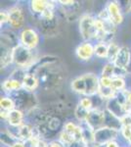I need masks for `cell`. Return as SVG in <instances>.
Masks as SVG:
<instances>
[{
  "label": "cell",
  "mask_w": 131,
  "mask_h": 147,
  "mask_svg": "<svg viewBox=\"0 0 131 147\" xmlns=\"http://www.w3.org/2000/svg\"><path fill=\"white\" fill-rule=\"evenodd\" d=\"M79 32L84 41L96 40L97 30L95 27V18L89 14L79 17Z\"/></svg>",
  "instance_id": "cell-5"
},
{
  "label": "cell",
  "mask_w": 131,
  "mask_h": 147,
  "mask_svg": "<svg viewBox=\"0 0 131 147\" xmlns=\"http://www.w3.org/2000/svg\"><path fill=\"white\" fill-rule=\"evenodd\" d=\"M58 3L61 7V12L69 22H73L78 17L80 8L79 2L68 0V1H58Z\"/></svg>",
  "instance_id": "cell-9"
},
{
  "label": "cell",
  "mask_w": 131,
  "mask_h": 147,
  "mask_svg": "<svg viewBox=\"0 0 131 147\" xmlns=\"http://www.w3.org/2000/svg\"><path fill=\"white\" fill-rule=\"evenodd\" d=\"M11 147H25V143H24V141L18 140V141H16Z\"/></svg>",
  "instance_id": "cell-35"
},
{
  "label": "cell",
  "mask_w": 131,
  "mask_h": 147,
  "mask_svg": "<svg viewBox=\"0 0 131 147\" xmlns=\"http://www.w3.org/2000/svg\"><path fill=\"white\" fill-rule=\"evenodd\" d=\"M48 147H66L62 142L57 139V140H51L48 143Z\"/></svg>",
  "instance_id": "cell-33"
},
{
  "label": "cell",
  "mask_w": 131,
  "mask_h": 147,
  "mask_svg": "<svg viewBox=\"0 0 131 147\" xmlns=\"http://www.w3.org/2000/svg\"><path fill=\"white\" fill-rule=\"evenodd\" d=\"M77 57L81 61H88L95 55V45L91 41H83L77 47Z\"/></svg>",
  "instance_id": "cell-12"
},
{
  "label": "cell",
  "mask_w": 131,
  "mask_h": 147,
  "mask_svg": "<svg viewBox=\"0 0 131 147\" xmlns=\"http://www.w3.org/2000/svg\"><path fill=\"white\" fill-rule=\"evenodd\" d=\"M25 116H26V114L24 113L23 111L18 110V109H14V110L9 112L8 118H7L6 122L8 123L9 127H19L25 124V122H24Z\"/></svg>",
  "instance_id": "cell-15"
},
{
  "label": "cell",
  "mask_w": 131,
  "mask_h": 147,
  "mask_svg": "<svg viewBox=\"0 0 131 147\" xmlns=\"http://www.w3.org/2000/svg\"><path fill=\"white\" fill-rule=\"evenodd\" d=\"M0 107L1 110L6 111V112H10V111L16 109L15 102L10 96H3L0 100Z\"/></svg>",
  "instance_id": "cell-23"
},
{
  "label": "cell",
  "mask_w": 131,
  "mask_h": 147,
  "mask_svg": "<svg viewBox=\"0 0 131 147\" xmlns=\"http://www.w3.org/2000/svg\"><path fill=\"white\" fill-rule=\"evenodd\" d=\"M105 109L108 110L109 112H111L113 115H115L116 117H118V119H121L123 116H125L127 114L125 107H123L121 104L118 103L115 97L106 101V108Z\"/></svg>",
  "instance_id": "cell-16"
},
{
  "label": "cell",
  "mask_w": 131,
  "mask_h": 147,
  "mask_svg": "<svg viewBox=\"0 0 131 147\" xmlns=\"http://www.w3.org/2000/svg\"><path fill=\"white\" fill-rule=\"evenodd\" d=\"M47 127H48V129H50V131L55 134L57 131H59V130L61 131L62 130L61 129H63V127H64L63 121H62L61 118L58 117V116L52 115L51 117H50V119L48 120V122H47Z\"/></svg>",
  "instance_id": "cell-21"
},
{
  "label": "cell",
  "mask_w": 131,
  "mask_h": 147,
  "mask_svg": "<svg viewBox=\"0 0 131 147\" xmlns=\"http://www.w3.org/2000/svg\"><path fill=\"white\" fill-rule=\"evenodd\" d=\"M109 51V44L105 42H97L95 44V56L101 59H107Z\"/></svg>",
  "instance_id": "cell-22"
},
{
  "label": "cell",
  "mask_w": 131,
  "mask_h": 147,
  "mask_svg": "<svg viewBox=\"0 0 131 147\" xmlns=\"http://www.w3.org/2000/svg\"><path fill=\"white\" fill-rule=\"evenodd\" d=\"M85 123L92 129L97 130L105 127V109H93L89 112Z\"/></svg>",
  "instance_id": "cell-10"
},
{
  "label": "cell",
  "mask_w": 131,
  "mask_h": 147,
  "mask_svg": "<svg viewBox=\"0 0 131 147\" xmlns=\"http://www.w3.org/2000/svg\"><path fill=\"white\" fill-rule=\"evenodd\" d=\"M128 143H129V144H130V145H131V138L129 139V140H128Z\"/></svg>",
  "instance_id": "cell-38"
},
{
  "label": "cell",
  "mask_w": 131,
  "mask_h": 147,
  "mask_svg": "<svg viewBox=\"0 0 131 147\" xmlns=\"http://www.w3.org/2000/svg\"><path fill=\"white\" fill-rule=\"evenodd\" d=\"M38 60L33 54V50L26 48L25 46L17 45L13 50V64L19 69L28 71Z\"/></svg>",
  "instance_id": "cell-3"
},
{
  "label": "cell",
  "mask_w": 131,
  "mask_h": 147,
  "mask_svg": "<svg viewBox=\"0 0 131 147\" xmlns=\"http://www.w3.org/2000/svg\"><path fill=\"white\" fill-rule=\"evenodd\" d=\"M28 72L36 75L39 80V87L44 91H55L61 87L65 75L56 57L45 56L39 58Z\"/></svg>",
  "instance_id": "cell-1"
},
{
  "label": "cell",
  "mask_w": 131,
  "mask_h": 147,
  "mask_svg": "<svg viewBox=\"0 0 131 147\" xmlns=\"http://www.w3.org/2000/svg\"><path fill=\"white\" fill-rule=\"evenodd\" d=\"M8 96H10L15 102L16 109L23 111L24 113H28L37 107V100L33 92L27 91L24 88L8 94Z\"/></svg>",
  "instance_id": "cell-4"
},
{
  "label": "cell",
  "mask_w": 131,
  "mask_h": 147,
  "mask_svg": "<svg viewBox=\"0 0 131 147\" xmlns=\"http://www.w3.org/2000/svg\"><path fill=\"white\" fill-rule=\"evenodd\" d=\"M78 104H79L82 108H84L85 110L89 111V112L95 108L94 100H93L91 97H88V96H84L83 98L80 99L79 102H78Z\"/></svg>",
  "instance_id": "cell-28"
},
{
  "label": "cell",
  "mask_w": 131,
  "mask_h": 147,
  "mask_svg": "<svg viewBox=\"0 0 131 147\" xmlns=\"http://www.w3.org/2000/svg\"><path fill=\"white\" fill-rule=\"evenodd\" d=\"M9 12V26L12 30H21L24 28L26 19L24 10L21 8V6L15 5L12 6L8 10Z\"/></svg>",
  "instance_id": "cell-8"
},
{
  "label": "cell",
  "mask_w": 131,
  "mask_h": 147,
  "mask_svg": "<svg viewBox=\"0 0 131 147\" xmlns=\"http://www.w3.org/2000/svg\"><path fill=\"white\" fill-rule=\"evenodd\" d=\"M106 8L108 10L110 19H111L112 22L115 24L116 26L120 25L123 21V16H122V10H121L120 3L116 1L109 2L108 6Z\"/></svg>",
  "instance_id": "cell-13"
},
{
  "label": "cell",
  "mask_w": 131,
  "mask_h": 147,
  "mask_svg": "<svg viewBox=\"0 0 131 147\" xmlns=\"http://www.w3.org/2000/svg\"><path fill=\"white\" fill-rule=\"evenodd\" d=\"M89 114V111L85 110L84 108H82L79 104H77V107L75 109V116L77 118V120L78 121L79 123H82V122H85L87 119V116Z\"/></svg>",
  "instance_id": "cell-25"
},
{
  "label": "cell",
  "mask_w": 131,
  "mask_h": 147,
  "mask_svg": "<svg viewBox=\"0 0 131 147\" xmlns=\"http://www.w3.org/2000/svg\"><path fill=\"white\" fill-rule=\"evenodd\" d=\"M120 136H122L124 139H126L128 142V140L131 138V127H121Z\"/></svg>",
  "instance_id": "cell-30"
},
{
  "label": "cell",
  "mask_w": 131,
  "mask_h": 147,
  "mask_svg": "<svg viewBox=\"0 0 131 147\" xmlns=\"http://www.w3.org/2000/svg\"><path fill=\"white\" fill-rule=\"evenodd\" d=\"M112 80H113L112 78L101 76L99 78L100 87H112Z\"/></svg>",
  "instance_id": "cell-29"
},
{
  "label": "cell",
  "mask_w": 131,
  "mask_h": 147,
  "mask_svg": "<svg viewBox=\"0 0 131 147\" xmlns=\"http://www.w3.org/2000/svg\"><path fill=\"white\" fill-rule=\"evenodd\" d=\"M105 147H120V146L116 140H113V141H110L109 143H107Z\"/></svg>",
  "instance_id": "cell-34"
},
{
  "label": "cell",
  "mask_w": 131,
  "mask_h": 147,
  "mask_svg": "<svg viewBox=\"0 0 131 147\" xmlns=\"http://www.w3.org/2000/svg\"><path fill=\"white\" fill-rule=\"evenodd\" d=\"M39 39V34L32 28H24L19 34L20 44L30 50H34L36 48Z\"/></svg>",
  "instance_id": "cell-7"
},
{
  "label": "cell",
  "mask_w": 131,
  "mask_h": 147,
  "mask_svg": "<svg viewBox=\"0 0 131 147\" xmlns=\"http://www.w3.org/2000/svg\"><path fill=\"white\" fill-rule=\"evenodd\" d=\"M71 88L73 89V92L80 95L85 96V92H86V84H85V80L83 79L82 76L75 78L71 82Z\"/></svg>",
  "instance_id": "cell-20"
},
{
  "label": "cell",
  "mask_w": 131,
  "mask_h": 147,
  "mask_svg": "<svg viewBox=\"0 0 131 147\" xmlns=\"http://www.w3.org/2000/svg\"><path fill=\"white\" fill-rule=\"evenodd\" d=\"M120 47L115 42H112L109 44V51H108V57H107V60L110 63H115L118 54L120 52Z\"/></svg>",
  "instance_id": "cell-24"
},
{
  "label": "cell",
  "mask_w": 131,
  "mask_h": 147,
  "mask_svg": "<svg viewBox=\"0 0 131 147\" xmlns=\"http://www.w3.org/2000/svg\"><path fill=\"white\" fill-rule=\"evenodd\" d=\"M0 22H1V26L4 25V24H8L9 23V12L8 10H3L0 13Z\"/></svg>",
  "instance_id": "cell-32"
},
{
  "label": "cell",
  "mask_w": 131,
  "mask_h": 147,
  "mask_svg": "<svg viewBox=\"0 0 131 147\" xmlns=\"http://www.w3.org/2000/svg\"><path fill=\"white\" fill-rule=\"evenodd\" d=\"M2 88L3 90L7 92L8 94L13 93V92L19 91L23 89V84L21 80L13 79V78H9V79L5 80L2 84Z\"/></svg>",
  "instance_id": "cell-19"
},
{
  "label": "cell",
  "mask_w": 131,
  "mask_h": 147,
  "mask_svg": "<svg viewBox=\"0 0 131 147\" xmlns=\"http://www.w3.org/2000/svg\"><path fill=\"white\" fill-rule=\"evenodd\" d=\"M51 4L52 1H46V0H32V1H30V8L33 17H37V16L43 14Z\"/></svg>",
  "instance_id": "cell-18"
},
{
  "label": "cell",
  "mask_w": 131,
  "mask_h": 147,
  "mask_svg": "<svg viewBox=\"0 0 131 147\" xmlns=\"http://www.w3.org/2000/svg\"><path fill=\"white\" fill-rule=\"evenodd\" d=\"M126 70H127L128 74H131V60H130L129 65H128V66H127V68H126Z\"/></svg>",
  "instance_id": "cell-36"
},
{
  "label": "cell",
  "mask_w": 131,
  "mask_h": 147,
  "mask_svg": "<svg viewBox=\"0 0 131 147\" xmlns=\"http://www.w3.org/2000/svg\"><path fill=\"white\" fill-rule=\"evenodd\" d=\"M55 3L57 2L52 1V4L43 14L34 17L39 32L45 36H54L58 32L59 21L56 13L57 4Z\"/></svg>",
  "instance_id": "cell-2"
},
{
  "label": "cell",
  "mask_w": 131,
  "mask_h": 147,
  "mask_svg": "<svg viewBox=\"0 0 131 147\" xmlns=\"http://www.w3.org/2000/svg\"><path fill=\"white\" fill-rule=\"evenodd\" d=\"M125 80L123 78H113L112 80V88L116 92L122 91L125 89Z\"/></svg>",
  "instance_id": "cell-26"
},
{
  "label": "cell",
  "mask_w": 131,
  "mask_h": 147,
  "mask_svg": "<svg viewBox=\"0 0 131 147\" xmlns=\"http://www.w3.org/2000/svg\"><path fill=\"white\" fill-rule=\"evenodd\" d=\"M127 114H130V115H131V107H130L129 111H128V113H127Z\"/></svg>",
  "instance_id": "cell-37"
},
{
  "label": "cell",
  "mask_w": 131,
  "mask_h": 147,
  "mask_svg": "<svg viewBox=\"0 0 131 147\" xmlns=\"http://www.w3.org/2000/svg\"><path fill=\"white\" fill-rule=\"evenodd\" d=\"M23 88L27 91L33 92L39 87V80L36 75L30 72H27L22 80Z\"/></svg>",
  "instance_id": "cell-17"
},
{
  "label": "cell",
  "mask_w": 131,
  "mask_h": 147,
  "mask_svg": "<svg viewBox=\"0 0 131 147\" xmlns=\"http://www.w3.org/2000/svg\"><path fill=\"white\" fill-rule=\"evenodd\" d=\"M120 131L108 127H103L94 131V145L93 146H104L110 141L116 140ZM92 146V147H93Z\"/></svg>",
  "instance_id": "cell-6"
},
{
  "label": "cell",
  "mask_w": 131,
  "mask_h": 147,
  "mask_svg": "<svg viewBox=\"0 0 131 147\" xmlns=\"http://www.w3.org/2000/svg\"><path fill=\"white\" fill-rule=\"evenodd\" d=\"M82 77L85 80V84H86L85 96L92 97L95 95H98L99 88H100L99 78L95 74L92 73L84 74V75H82Z\"/></svg>",
  "instance_id": "cell-11"
},
{
  "label": "cell",
  "mask_w": 131,
  "mask_h": 147,
  "mask_svg": "<svg viewBox=\"0 0 131 147\" xmlns=\"http://www.w3.org/2000/svg\"><path fill=\"white\" fill-rule=\"evenodd\" d=\"M115 71H116L115 64L108 62L103 67L101 76H104V77H109V78H112V79H113V78L115 77Z\"/></svg>",
  "instance_id": "cell-27"
},
{
  "label": "cell",
  "mask_w": 131,
  "mask_h": 147,
  "mask_svg": "<svg viewBox=\"0 0 131 147\" xmlns=\"http://www.w3.org/2000/svg\"><path fill=\"white\" fill-rule=\"evenodd\" d=\"M130 60H131V51L129 50V48L127 46H121L120 52L118 54V57H116L114 64L118 68L126 69L127 66L129 65Z\"/></svg>",
  "instance_id": "cell-14"
},
{
  "label": "cell",
  "mask_w": 131,
  "mask_h": 147,
  "mask_svg": "<svg viewBox=\"0 0 131 147\" xmlns=\"http://www.w3.org/2000/svg\"><path fill=\"white\" fill-rule=\"evenodd\" d=\"M121 125L122 127H131V115L130 114H126L125 116H123L120 119Z\"/></svg>",
  "instance_id": "cell-31"
}]
</instances>
